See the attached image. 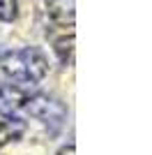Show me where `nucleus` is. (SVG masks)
I'll list each match as a JSON object with an SVG mask.
<instances>
[{
    "label": "nucleus",
    "mask_w": 152,
    "mask_h": 155,
    "mask_svg": "<svg viewBox=\"0 0 152 155\" xmlns=\"http://www.w3.org/2000/svg\"><path fill=\"white\" fill-rule=\"evenodd\" d=\"M2 72L21 86H37L49 74V63L44 53L35 46H23L21 51L12 53L2 60Z\"/></svg>",
    "instance_id": "nucleus-1"
},
{
    "label": "nucleus",
    "mask_w": 152,
    "mask_h": 155,
    "mask_svg": "<svg viewBox=\"0 0 152 155\" xmlns=\"http://www.w3.org/2000/svg\"><path fill=\"white\" fill-rule=\"evenodd\" d=\"M25 132V125L19 118H0V148L7 146L9 141H19Z\"/></svg>",
    "instance_id": "nucleus-5"
},
{
    "label": "nucleus",
    "mask_w": 152,
    "mask_h": 155,
    "mask_svg": "<svg viewBox=\"0 0 152 155\" xmlns=\"http://www.w3.org/2000/svg\"><path fill=\"white\" fill-rule=\"evenodd\" d=\"M19 16V7H16V0H0V21L5 23H12Z\"/></svg>",
    "instance_id": "nucleus-7"
},
{
    "label": "nucleus",
    "mask_w": 152,
    "mask_h": 155,
    "mask_svg": "<svg viewBox=\"0 0 152 155\" xmlns=\"http://www.w3.org/2000/svg\"><path fill=\"white\" fill-rule=\"evenodd\" d=\"M53 51H55L58 60H60L65 67H71V65H74V35H62L60 39H55Z\"/></svg>",
    "instance_id": "nucleus-6"
},
{
    "label": "nucleus",
    "mask_w": 152,
    "mask_h": 155,
    "mask_svg": "<svg viewBox=\"0 0 152 155\" xmlns=\"http://www.w3.org/2000/svg\"><path fill=\"white\" fill-rule=\"evenodd\" d=\"M23 109L32 118H37L51 134H58L60 127L65 125V118H67L65 104L53 95H28Z\"/></svg>",
    "instance_id": "nucleus-2"
},
{
    "label": "nucleus",
    "mask_w": 152,
    "mask_h": 155,
    "mask_svg": "<svg viewBox=\"0 0 152 155\" xmlns=\"http://www.w3.org/2000/svg\"><path fill=\"white\" fill-rule=\"evenodd\" d=\"M46 14L60 26L74 23V0H46Z\"/></svg>",
    "instance_id": "nucleus-4"
},
{
    "label": "nucleus",
    "mask_w": 152,
    "mask_h": 155,
    "mask_svg": "<svg viewBox=\"0 0 152 155\" xmlns=\"http://www.w3.org/2000/svg\"><path fill=\"white\" fill-rule=\"evenodd\" d=\"M28 93L23 91L21 84H2L0 86V114L7 118H14L23 109Z\"/></svg>",
    "instance_id": "nucleus-3"
}]
</instances>
